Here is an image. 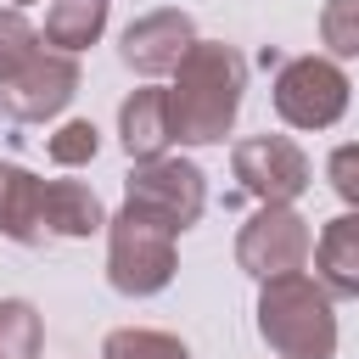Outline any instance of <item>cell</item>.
<instances>
[{"label":"cell","mask_w":359,"mask_h":359,"mask_svg":"<svg viewBox=\"0 0 359 359\" xmlns=\"http://www.w3.org/2000/svg\"><path fill=\"white\" fill-rule=\"evenodd\" d=\"M174 73H180L174 90H168L174 140H191V146L224 140V129L236 123V107H241L247 62L230 45H219V39H196Z\"/></svg>","instance_id":"cell-1"},{"label":"cell","mask_w":359,"mask_h":359,"mask_svg":"<svg viewBox=\"0 0 359 359\" xmlns=\"http://www.w3.org/2000/svg\"><path fill=\"white\" fill-rule=\"evenodd\" d=\"M258 331L280 359H331L337 348V320L325 286H314L303 269L264 280L258 297Z\"/></svg>","instance_id":"cell-2"},{"label":"cell","mask_w":359,"mask_h":359,"mask_svg":"<svg viewBox=\"0 0 359 359\" xmlns=\"http://www.w3.org/2000/svg\"><path fill=\"white\" fill-rule=\"evenodd\" d=\"M174 224L123 202V213L112 219V252H107V275L123 297H151L174 280Z\"/></svg>","instance_id":"cell-3"},{"label":"cell","mask_w":359,"mask_h":359,"mask_svg":"<svg viewBox=\"0 0 359 359\" xmlns=\"http://www.w3.org/2000/svg\"><path fill=\"white\" fill-rule=\"evenodd\" d=\"M348 107V79L325 56H297L275 79V112L292 129H331Z\"/></svg>","instance_id":"cell-4"},{"label":"cell","mask_w":359,"mask_h":359,"mask_svg":"<svg viewBox=\"0 0 359 359\" xmlns=\"http://www.w3.org/2000/svg\"><path fill=\"white\" fill-rule=\"evenodd\" d=\"M309 247H314V236H309V224L286 208V202H264V213L241 230V241H236V258H241V269L247 275H258V280H275V275H292V269H303V258H309Z\"/></svg>","instance_id":"cell-5"},{"label":"cell","mask_w":359,"mask_h":359,"mask_svg":"<svg viewBox=\"0 0 359 359\" xmlns=\"http://www.w3.org/2000/svg\"><path fill=\"white\" fill-rule=\"evenodd\" d=\"M129 202L168 219L174 230H191L208 191H202V168L196 163H180V157H146L135 174H129Z\"/></svg>","instance_id":"cell-6"},{"label":"cell","mask_w":359,"mask_h":359,"mask_svg":"<svg viewBox=\"0 0 359 359\" xmlns=\"http://www.w3.org/2000/svg\"><path fill=\"white\" fill-rule=\"evenodd\" d=\"M236 180L258 202H292L309 185V157L286 135H252L236 146Z\"/></svg>","instance_id":"cell-7"},{"label":"cell","mask_w":359,"mask_h":359,"mask_svg":"<svg viewBox=\"0 0 359 359\" xmlns=\"http://www.w3.org/2000/svg\"><path fill=\"white\" fill-rule=\"evenodd\" d=\"M73 90H79V67H73L67 50L62 56H34L22 73H11L0 84V107L22 123H39V118H56L73 101Z\"/></svg>","instance_id":"cell-8"},{"label":"cell","mask_w":359,"mask_h":359,"mask_svg":"<svg viewBox=\"0 0 359 359\" xmlns=\"http://www.w3.org/2000/svg\"><path fill=\"white\" fill-rule=\"evenodd\" d=\"M191 45H196V34H191L185 11H151V17L123 28V62L135 73H168V67L185 62Z\"/></svg>","instance_id":"cell-9"},{"label":"cell","mask_w":359,"mask_h":359,"mask_svg":"<svg viewBox=\"0 0 359 359\" xmlns=\"http://www.w3.org/2000/svg\"><path fill=\"white\" fill-rule=\"evenodd\" d=\"M118 129H123V151L135 163L146 157H163V146L174 140V118H168V90H135L118 112Z\"/></svg>","instance_id":"cell-10"},{"label":"cell","mask_w":359,"mask_h":359,"mask_svg":"<svg viewBox=\"0 0 359 359\" xmlns=\"http://www.w3.org/2000/svg\"><path fill=\"white\" fill-rule=\"evenodd\" d=\"M0 236L39 241L45 236V180L17 163H0Z\"/></svg>","instance_id":"cell-11"},{"label":"cell","mask_w":359,"mask_h":359,"mask_svg":"<svg viewBox=\"0 0 359 359\" xmlns=\"http://www.w3.org/2000/svg\"><path fill=\"white\" fill-rule=\"evenodd\" d=\"M320 280L337 297H359V213H342L320 230Z\"/></svg>","instance_id":"cell-12"},{"label":"cell","mask_w":359,"mask_h":359,"mask_svg":"<svg viewBox=\"0 0 359 359\" xmlns=\"http://www.w3.org/2000/svg\"><path fill=\"white\" fill-rule=\"evenodd\" d=\"M101 224H107V213H101V202H95L90 185H79V180H50L45 185V230H56V236H90Z\"/></svg>","instance_id":"cell-13"},{"label":"cell","mask_w":359,"mask_h":359,"mask_svg":"<svg viewBox=\"0 0 359 359\" xmlns=\"http://www.w3.org/2000/svg\"><path fill=\"white\" fill-rule=\"evenodd\" d=\"M101 28H107V0H50V11H45V39L67 56L95 45Z\"/></svg>","instance_id":"cell-14"},{"label":"cell","mask_w":359,"mask_h":359,"mask_svg":"<svg viewBox=\"0 0 359 359\" xmlns=\"http://www.w3.org/2000/svg\"><path fill=\"white\" fill-rule=\"evenodd\" d=\"M0 359H39V314L22 297L0 303Z\"/></svg>","instance_id":"cell-15"},{"label":"cell","mask_w":359,"mask_h":359,"mask_svg":"<svg viewBox=\"0 0 359 359\" xmlns=\"http://www.w3.org/2000/svg\"><path fill=\"white\" fill-rule=\"evenodd\" d=\"M101 359H191V353L168 331H112L107 348H101Z\"/></svg>","instance_id":"cell-16"},{"label":"cell","mask_w":359,"mask_h":359,"mask_svg":"<svg viewBox=\"0 0 359 359\" xmlns=\"http://www.w3.org/2000/svg\"><path fill=\"white\" fill-rule=\"evenodd\" d=\"M34 56H39V34L28 28V17L22 11H0V84L11 73H22Z\"/></svg>","instance_id":"cell-17"},{"label":"cell","mask_w":359,"mask_h":359,"mask_svg":"<svg viewBox=\"0 0 359 359\" xmlns=\"http://www.w3.org/2000/svg\"><path fill=\"white\" fill-rule=\"evenodd\" d=\"M320 39L331 45V56H359V0H325Z\"/></svg>","instance_id":"cell-18"},{"label":"cell","mask_w":359,"mask_h":359,"mask_svg":"<svg viewBox=\"0 0 359 359\" xmlns=\"http://www.w3.org/2000/svg\"><path fill=\"white\" fill-rule=\"evenodd\" d=\"M50 157H56L62 168H73V163H90V157H95V123H84V118L62 123V129L50 135Z\"/></svg>","instance_id":"cell-19"},{"label":"cell","mask_w":359,"mask_h":359,"mask_svg":"<svg viewBox=\"0 0 359 359\" xmlns=\"http://www.w3.org/2000/svg\"><path fill=\"white\" fill-rule=\"evenodd\" d=\"M331 185H337L342 202L359 208V146H337L331 151Z\"/></svg>","instance_id":"cell-20"}]
</instances>
